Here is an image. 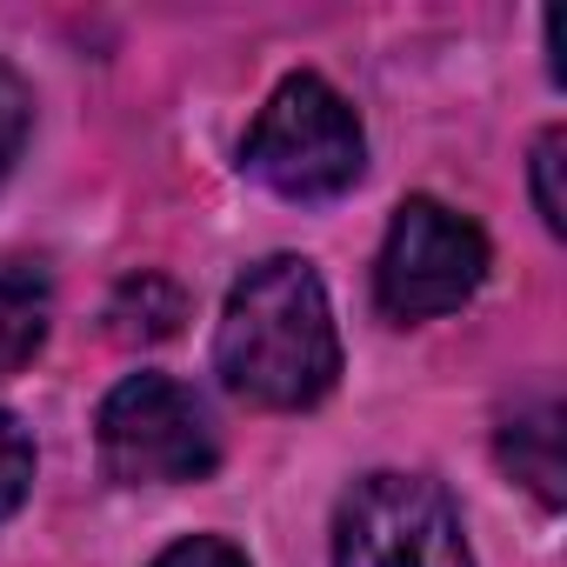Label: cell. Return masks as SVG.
Instances as JSON below:
<instances>
[{
  "mask_svg": "<svg viewBox=\"0 0 567 567\" xmlns=\"http://www.w3.org/2000/svg\"><path fill=\"white\" fill-rule=\"evenodd\" d=\"M334 567H474V554L441 481L381 467L334 507Z\"/></svg>",
  "mask_w": 567,
  "mask_h": 567,
  "instance_id": "obj_4",
  "label": "cell"
},
{
  "mask_svg": "<svg viewBox=\"0 0 567 567\" xmlns=\"http://www.w3.org/2000/svg\"><path fill=\"white\" fill-rule=\"evenodd\" d=\"M501 467L514 481H527L540 507L567 501V487H560V408L554 401H540V408H527L501 427Z\"/></svg>",
  "mask_w": 567,
  "mask_h": 567,
  "instance_id": "obj_6",
  "label": "cell"
},
{
  "mask_svg": "<svg viewBox=\"0 0 567 567\" xmlns=\"http://www.w3.org/2000/svg\"><path fill=\"white\" fill-rule=\"evenodd\" d=\"M181 295L167 288L161 274H134L127 288L114 295V308H107V321H114V334L121 341H167L174 328H181Z\"/></svg>",
  "mask_w": 567,
  "mask_h": 567,
  "instance_id": "obj_8",
  "label": "cell"
},
{
  "mask_svg": "<svg viewBox=\"0 0 567 567\" xmlns=\"http://www.w3.org/2000/svg\"><path fill=\"white\" fill-rule=\"evenodd\" d=\"M48 341V280L28 267H0V381L21 374Z\"/></svg>",
  "mask_w": 567,
  "mask_h": 567,
  "instance_id": "obj_7",
  "label": "cell"
},
{
  "mask_svg": "<svg viewBox=\"0 0 567 567\" xmlns=\"http://www.w3.org/2000/svg\"><path fill=\"white\" fill-rule=\"evenodd\" d=\"M560 147H567V134H560V127H547V134L534 141V207H540L547 234H560V227H567V200H560Z\"/></svg>",
  "mask_w": 567,
  "mask_h": 567,
  "instance_id": "obj_11",
  "label": "cell"
},
{
  "mask_svg": "<svg viewBox=\"0 0 567 567\" xmlns=\"http://www.w3.org/2000/svg\"><path fill=\"white\" fill-rule=\"evenodd\" d=\"M154 567H247V554L234 540H220V534H187L167 554H154Z\"/></svg>",
  "mask_w": 567,
  "mask_h": 567,
  "instance_id": "obj_12",
  "label": "cell"
},
{
  "mask_svg": "<svg viewBox=\"0 0 567 567\" xmlns=\"http://www.w3.org/2000/svg\"><path fill=\"white\" fill-rule=\"evenodd\" d=\"M28 487H34V434L21 427V414L0 408V520L21 514Z\"/></svg>",
  "mask_w": 567,
  "mask_h": 567,
  "instance_id": "obj_9",
  "label": "cell"
},
{
  "mask_svg": "<svg viewBox=\"0 0 567 567\" xmlns=\"http://www.w3.org/2000/svg\"><path fill=\"white\" fill-rule=\"evenodd\" d=\"M94 441H101V467L121 487H181V481L214 474V461H220L200 394L167 374H127L101 401Z\"/></svg>",
  "mask_w": 567,
  "mask_h": 567,
  "instance_id": "obj_3",
  "label": "cell"
},
{
  "mask_svg": "<svg viewBox=\"0 0 567 567\" xmlns=\"http://www.w3.org/2000/svg\"><path fill=\"white\" fill-rule=\"evenodd\" d=\"M28 127H34V94L8 61H0V181L14 174V161L28 147Z\"/></svg>",
  "mask_w": 567,
  "mask_h": 567,
  "instance_id": "obj_10",
  "label": "cell"
},
{
  "mask_svg": "<svg viewBox=\"0 0 567 567\" xmlns=\"http://www.w3.org/2000/svg\"><path fill=\"white\" fill-rule=\"evenodd\" d=\"M240 167L280 200H334L368 167V134L348 94L321 74H288L240 141Z\"/></svg>",
  "mask_w": 567,
  "mask_h": 567,
  "instance_id": "obj_2",
  "label": "cell"
},
{
  "mask_svg": "<svg viewBox=\"0 0 567 567\" xmlns=\"http://www.w3.org/2000/svg\"><path fill=\"white\" fill-rule=\"evenodd\" d=\"M214 374L247 401L295 414L341 381V334L321 274L301 254H274L234 280L214 328Z\"/></svg>",
  "mask_w": 567,
  "mask_h": 567,
  "instance_id": "obj_1",
  "label": "cell"
},
{
  "mask_svg": "<svg viewBox=\"0 0 567 567\" xmlns=\"http://www.w3.org/2000/svg\"><path fill=\"white\" fill-rule=\"evenodd\" d=\"M487 280V234L454 214L434 194H414L394 207L381 260H374V301L388 321H434L474 301V288Z\"/></svg>",
  "mask_w": 567,
  "mask_h": 567,
  "instance_id": "obj_5",
  "label": "cell"
}]
</instances>
